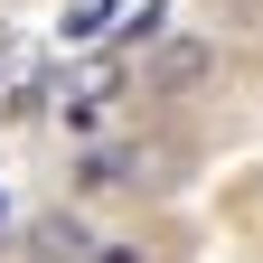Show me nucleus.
Returning a JSON list of instances; mask_svg holds the SVG:
<instances>
[{
  "mask_svg": "<svg viewBox=\"0 0 263 263\" xmlns=\"http://www.w3.org/2000/svg\"><path fill=\"white\" fill-rule=\"evenodd\" d=\"M132 170H141V151H85L76 188H132Z\"/></svg>",
  "mask_w": 263,
  "mask_h": 263,
  "instance_id": "nucleus-3",
  "label": "nucleus"
},
{
  "mask_svg": "<svg viewBox=\"0 0 263 263\" xmlns=\"http://www.w3.org/2000/svg\"><path fill=\"white\" fill-rule=\"evenodd\" d=\"M207 66H216V57L197 47V38H179V47H160V57H151V94H188L197 76H207Z\"/></svg>",
  "mask_w": 263,
  "mask_h": 263,
  "instance_id": "nucleus-1",
  "label": "nucleus"
},
{
  "mask_svg": "<svg viewBox=\"0 0 263 263\" xmlns=\"http://www.w3.org/2000/svg\"><path fill=\"white\" fill-rule=\"evenodd\" d=\"M28 254H38V263H85L94 235H85L76 216H38V226H28Z\"/></svg>",
  "mask_w": 263,
  "mask_h": 263,
  "instance_id": "nucleus-2",
  "label": "nucleus"
},
{
  "mask_svg": "<svg viewBox=\"0 0 263 263\" xmlns=\"http://www.w3.org/2000/svg\"><path fill=\"white\" fill-rule=\"evenodd\" d=\"M85 263H141V245H94Z\"/></svg>",
  "mask_w": 263,
  "mask_h": 263,
  "instance_id": "nucleus-5",
  "label": "nucleus"
},
{
  "mask_svg": "<svg viewBox=\"0 0 263 263\" xmlns=\"http://www.w3.org/2000/svg\"><path fill=\"white\" fill-rule=\"evenodd\" d=\"M104 19H113V0H66V38H76V47L104 38Z\"/></svg>",
  "mask_w": 263,
  "mask_h": 263,
  "instance_id": "nucleus-4",
  "label": "nucleus"
}]
</instances>
